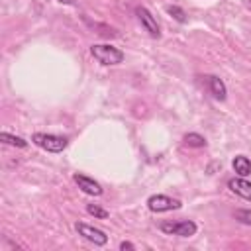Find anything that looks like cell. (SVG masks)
I'll return each instance as SVG.
<instances>
[{"label": "cell", "mask_w": 251, "mask_h": 251, "mask_svg": "<svg viewBox=\"0 0 251 251\" xmlns=\"http://www.w3.org/2000/svg\"><path fill=\"white\" fill-rule=\"evenodd\" d=\"M73 180L76 182V186L84 192V194H90V196H100L102 194V186L94 180V178H90V176H86V175H75L73 176Z\"/></svg>", "instance_id": "cell-7"}, {"label": "cell", "mask_w": 251, "mask_h": 251, "mask_svg": "<svg viewBox=\"0 0 251 251\" xmlns=\"http://www.w3.org/2000/svg\"><path fill=\"white\" fill-rule=\"evenodd\" d=\"M245 6H247V8L251 10V2H249V0H245Z\"/></svg>", "instance_id": "cell-18"}, {"label": "cell", "mask_w": 251, "mask_h": 251, "mask_svg": "<svg viewBox=\"0 0 251 251\" xmlns=\"http://www.w3.org/2000/svg\"><path fill=\"white\" fill-rule=\"evenodd\" d=\"M31 141L49 153H61L67 147V139L61 135H53V133H33Z\"/></svg>", "instance_id": "cell-3"}, {"label": "cell", "mask_w": 251, "mask_h": 251, "mask_svg": "<svg viewBox=\"0 0 251 251\" xmlns=\"http://www.w3.org/2000/svg\"><path fill=\"white\" fill-rule=\"evenodd\" d=\"M167 12H169L176 22H180V24H184V22H186V14H184V10H182V8H178V6H167Z\"/></svg>", "instance_id": "cell-14"}, {"label": "cell", "mask_w": 251, "mask_h": 251, "mask_svg": "<svg viewBox=\"0 0 251 251\" xmlns=\"http://www.w3.org/2000/svg\"><path fill=\"white\" fill-rule=\"evenodd\" d=\"M233 218L245 226H251V210H245V208H239L233 212Z\"/></svg>", "instance_id": "cell-13"}, {"label": "cell", "mask_w": 251, "mask_h": 251, "mask_svg": "<svg viewBox=\"0 0 251 251\" xmlns=\"http://www.w3.org/2000/svg\"><path fill=\"white\" fill-rule=\"evenodd\" d=\"M135 16H137V20L141 22V25L145 27V31L151 35V37H159V24H157V20L153 18V14L147 10V8H143V6H137L135 8Z\"/></svg>", "instance_id": "cell-6"}, {"label": "cell", "mask_w": 251, "mask_h": 251, "mask_svg": "<svg viewBox=\"0 0 251 251\" xmlns=\"http://www.w3.org/2000/svg\"><path fill=\"white\" fill-rule=\"evenodd\" d=\"M90 53L92 57L102 63V65H120L124 61V53L118 49V47H112V45H104V43H98V45H92L90 47Z\"/></svg>", "instance_id": "cell-1"}, {"label": "cell", "mask_w": 251, "mask_h": 251, "mask_svg": "<svg viewBox=\"0 0 251 251\" xmlns=\"http://www.w3.org/2000/svg\"><path fill=\"white\" fill-rule=\"evenodd\" d=\"M161 231L167 235H178V237H192L198 231V226L192 220H178V222H163Z\"/></svg>", "instance_id": "cell-2"}, {"label": "cell", "mask_w": 251, "mask_h": 251, "mask_svg": "<svg viewBox=\"0 0 251 251\" xmlns=\"http://www.w3.org/2000/svg\"><path fill=\"white\" fill-rule=\"evenodd\" d=\"M120 249H122V251H126V249L133 251V249H135V245H133V243H129V241H122V243H120Z\"/></svg>", "instance_id": "cell-16"}, {"label": "cell", "mask_w": 251, "mask_h": 251, "mask_svg": "<svg viewBox=\"0 0 251 251\" xmlns=\"http://www.w3.org/2000/svg\"><path fill=\"white\" fill-rule=\"evenodd\" d=\"M231 167H233V171H235L237 176H249L251 175V159L245 157V155H237L233 159Z\"/></svg>", "instance_id": "cell-10"}, {"label": "cell", "mask_w": 251, "mask_h": 251, "mask_svg": "<svg viewBox=\"0 0 251 251\" xmlns=\"http://www.w3.org/2000/svg\"><path fill=\"white\" fill-rule=\"evenodd\" d=\"M227 188L231 192H235L237 196L245 198V200H251V182L245 180V176H237V178H229L227 180Z\"/></svg>", "instance_id": "cell-8"}, {"label": "cell", "mask_w": 251, "mask_h": 251, "mask_svg": "<svg viewBox=\"0 0 251 251\" xmlns=\"http://www.w3.org/2000/svg\"><path fill=\"white\" fill-rule=\"evenodd\" d=\"M57 2H61V4H67V6H73L76 0H57Z\"/></svg>", "instance_id": "cell-17"}, {"label": "cell", "mask_w": 251, "mask_h": 251, "mask_svg": "<svg viewBox=\"0 0 251 251\" xmlns=\"http://www.w3.org/2000/svg\"><path fill=\"white\" fill-rule=\"evenodd\" d=\"M0 141H4L6 145H12V147H20V149L27 147V141H25V139H22V137H18V135H12V133H8V131H2V133H0Z\"/></svg>", "instance_id": "cell-11"}, {"label": "cell", "mask_w": 251, "mask_h": 251, "mask_svg": "<svg viewBox=\"0 0 251 251\" xmlns=\"http://www.w3.org/2000/svg\"><path fill=\"white\" fill-rule=\"evenodd\" d=\"M75 229L78 231V235H82L86 241H90V243H94V245H98V247H102V245L108 243V235H106L102 229L94 227V226H88V224H84V222H76V224H75Z\"/></svg>", "instance_id": "cell-5"}, {"label": "cell", "mask_w": 251, "mask_h": 251, "mask_svg": "<svg viewBox=\"0 0 251 251\" xmlns=\"http://www.w3.org/2000/svg\"><path fill=\"white\" fill-rule=\"evenodd\" d=\"M206 78H208V86H210L212 96H214L216 100H226V98H227V88H226L224 80H222L220 76H216V75H210V76H206Z\"/></svg>", "instance_id": "cell-9"}, {"label": "cell", "mask_w": 251, "mask_h": 251, "mask_svg": "<svg viewBox=\"0 0 251 251\" xmlns=\"http://www.w3.org/2000/svg\"><path fill=\"white\" fill-rule=\"evenodd\" d=\"M86 212L90 214V216H94V218H108V210H104V208H100V206H96V204H88L86 206Z\"/></svg>", "instance_id": "cell-15"}, {"label": "cell", "mask_w": 251, "mask_h": 251, "mask_svg": "<svg viewBox=\"0 0 251 251\" xmlns=\"http://www.w3.org/2000/svg\"><path fill=\"white\" fill-rule=\"evenodd\" d=\"M184 143L188 147H206V139L200 133H194V131H190V133L184 135Z\"/></svg>", "instance_id": "cell-12"}, {"label": "cell", "mask_w": 251, "mask_h": 251, "mask_svg": "<svg viewBox=\"0 0 251 251\" xmlns=\"http://www.w3.org/2000/svg\"><path fill=\"white\" fill-rule=\"evenodd\" d=\"M180 206H182L180 200L171 198L167 194H153V196L147 198V208L151 212H157V214L159 212H169V210H178Z\"/></svg>", "instance_id": "cell-4"}]
</instances>
